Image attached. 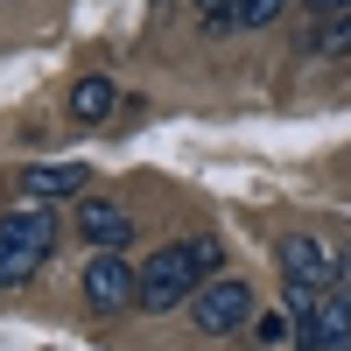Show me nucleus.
Segmentation results:
<instances>
[{
    "instance_id": "f257e3e1",
    "label": "nucleus",
    "mask_w": 351,
    "mask_h": 351,
    "mask_svg": "<svg viewBox=\"0 0 351 351\" xmlns=\"http://www.w3.org/2000/svg\"><path fill=\"white\" fill-rule=\"evenodd\" d=\"M211 267H218V239H176V246L148 253L134 302H141V309H176V302H190L197 288H204Z\"/></svg>"
},
{
    "instance_id": "f03ea898",
    "label": "nucleus",
    "mask_w": 351,
    "mask_h": 351,
    "mask_svg": "<svg viewBox=\"0 0 351 351\" xmlns=\"http://www.w3.org/2000/svg\"><path fill=\"white\" fill-rule=\"evenodd\" d=\"M49 246H56V211L28 197L21 211H8V218H0V288L28 281V274H36L43 260H49Z\"/></svg>"
},
{
    "instance_id": "7ed1b4c3",
    "label": "nucleus",
    "mask_w": 351,
    "mask_h": 351,
    "mask_svg": "<svg viewBox=\"0 0 351 351\" xmlns=\"http://www.w3.org/2000/svg\"><path fill=\"white\" fill-rule=\"evenodd\" d=\"M190 316H197L204 337H232V330L253 324V288L232 281V274H218V281H204L197 295H190Z\"/></svg>"
},
{
    "instance_id": "20e7f679",
    "label": "nucleus",
    "mask_w": 351,
    "mask_h": 351,
    "mask_svg": "<svg viewBox=\"0 0 351 351\" xmlns=\"http://www.w3.org/2000/svg\"><path fill=\"white\" fill-rule=\"evenodd\" d=\"M281 274H288V288H337L344 281V253L330 246V239H316V232H288L281 239Z\"/></svg>"
},
{
    "instance_id": "39448f33",
    "label": "nucleus",
    "mask_w": 351,
    "mask_h": 351,
    "mask_svg": "<svg viewBox=\"0 0 351 351\" xmlns=\"http://www.w3.org/2000/svg\"><path fill=\"white\" fill-rule=\"evenodd\" d=\"M295 337L302 351H351V295L324 288L309 309H295Z\"/></svg>"
},
{
    "instance_id": "423d86ee",
    "label": "nucleus",
    "mask_w": 351,
    "mask_h": 351,
    "mask_svg": "<svg viewBox=\"0 0 351 351\" xmlns=\"http://www.w3.org/2000/svg\"><path fill=\"white\" fill-rule=\"evenodd\" d=\"M141 288V267H127V253H92L84 260V302L92 309H127Z\"/></svg>"
},
{
    "instance_id": "0eeeda50",
    "label": "nucleus",
    "mask_w": 351,
    "mask_h": 351,
    "mask_svg": "<svg viewBox=\"0 0 351 351\" xmlns=\"http://www.w3.org/2000/svg\"><path fill=\"white\" fill-rule=\"evenodd\" d=\"M77 232H84V246H92V253H127L134 218H127L112 197H92V204H77Z\"/></svg>"
},
{
    "instance_id": "6e6552de",
    "label": "nucleus",
    "mask_w": 351,
    "mask_h": 351,
    "mask_svg": "<svg viewBox=\"0 0 351 351\" xmlns=\"http://www.w3.org/2000/svg\"><path fill=\"white\" fill-rule=\"evenodd\" d=\"M84 190V162H36V169H21V197H36V204H64Z\"/></svg>"
},
{
    "instance_id": "1a4fd4ad",
    "label": "nucleus",
    "mask_w": 351,
    "mask_h": 351,
    "mask_svg": "<svg viewBox=\"0 0 351 351\" xmlns=\"http://www.w3.org/2000/svg\"><path fill=\"white\" fill-rule=\"evenodd\" d=\"M120 106V92H112V77H77V92H71V120H106V112Z\"/></svg>"
},
{
    "instance_id": "9d476101",
    "label": "nucleus",
    "mask_w": 351,
    "mask_h": 351,
    "mask_svg": "<svg viewBox=\"0 0 351 351\" xmlns=\"http://www.w3.org/2000/svg\"><path fill=\"white\" fill-rule=\"evenodd\" d=\"M309 49L316 56H351V8L344 14H324V28L309 36Z\"/></svg>"
},
{
    "instance_id": "9b49d317",
    "label": "nucleus",
    "mask_w": 351,
    "mask_h": 351,
    "mask_svg": "<svg viewBox=\"0 0 351 351\" xmlns=\"http://www.w3.org/2000/svg\"><path fill=\"white\" fill-rule=\"evenodd\" d=\"M281 8H288V0H239V28H267Z\"/></svg>"
},
{
    "instance_id": "f8f14e48",
    "label": "nucleus",
    "mask_w": 351,
    "mask_h": 351,
    "mask_svg": "<svg viewBox=\"0 0 351 351\" xmlns=\"http://www.w3.org/2000/svg\"><path fill=\"white\" fill-rule=\"evenodd\" d=\"M260 344H281L288 337V316H274V309H260V330H253Z\"/></svg>"
},
{
    "instance_id": "ddd939ff",
    "label": "nucleus",
    "mask_w": 351,
    "mask_h": 351,
    "mask_svg": "<svg viewBox=\"0 0 351 351\" xmlns=\"http://www.w3.org/2000/svg\"><path fill=\"white\" fill-rule=\"evenodd\" d=\"M309 8H316V14H344L351 0H309Z\"/></svg>"
}]
</instances>
